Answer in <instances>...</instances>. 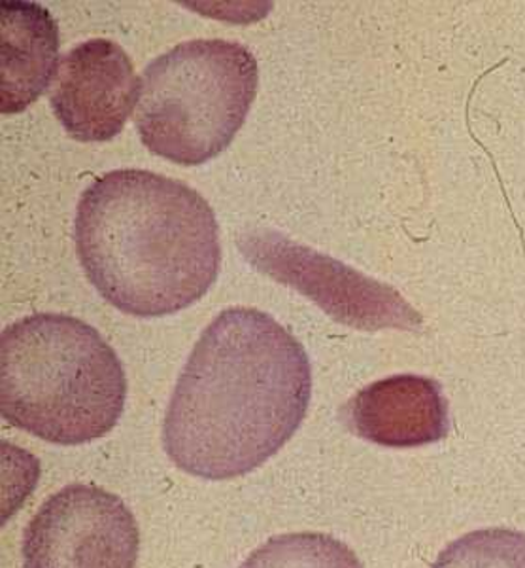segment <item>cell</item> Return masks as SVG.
Listing matches in <instances>:
<instances>
[{"label":"cell","instance_id":"cell-1","mask_svg":"<svg viewBox=\"0 0 525 568\" xmlns=\"http://www.w3.org/2000/svg\"><path fill=\"white\" fill-rule=\"evenodd\" d=\"M312 396L301 343L254 307L206 326L179 374L163 423L168 459L195 478H240L288 444Z\"/></svg>","mask_w":525,"mask_h":568},{"label":"cell","instance_id":"cell-2","mask_svg":"<svg viewBox=\"0 0 525 568\" xmlns=\"http://www.w3.org/2000/svg\"><path fill=\"white\" fill-rule=\"evenodd\" d=\"M74 240L95 291L133 317H165L199 302L222 264L208 201L144 169L110 171L85 190Z\"/></svg>","mask_w":525,"mask_h":568},{"label":"cell","instance_id":"cell-3","mask_svg":"<svg viewBox=\"0 0 525 568\" xmlns=\"http://www.w3.org/2000/svg\"><path fill=\"white\" fill-rule=\"evenodd\" d=\"M127 377L116 351L93 326L37 313L0 337V409L10 425L55 444L80 446L117 425Z\"/></svg>","mask_w":525,"mask_h":568},{"label":"cell","instance_id":"cell-4","mask_svg":"<svg viewBox=\"0 0 525 568\" xmlns=\"http://www.w3.org/2000/svg\"><path fill=\"white\" fill-rule=\"evenodd\" d=\"M259 65L246 45L197 39L174 45L142 74L135 125L152 154L200 165L222 154L246 122Z\"/></svg>","mask_w":525,"mask_h":568},{"label":"cell","instance_id":"cell-5","mask_svg":"<svg viewBox=\"0 0 525 568\" xmlns=\"http://www.w3.org/2000/svg\"><path fill=\"white\" fill-rule=\"evenodd\" d=\"M237 246L257 272L301 292L334 323L367 332L423 326L422 315L393 286L367 277L284 233L265 227L250 230L238 235Z\"/></svg>","mask_w":525,"mask_h":568},{"label":"cell","instance_id":"cell-6","mask_svg":"<svg viewBox=\"0 0 525 568\" xmlns=\"http://www.w3.org/2000/svg\"><path fill=\"white\" fill-rule=\"evenodd\" d=\"M141 530L122 498L74 484L48 498L23 535L25 568H135Z\"/></svg>","mask_w":525,"mask_h":568},{"label":"cell","instance_id":"cell-7","mask_svg":"<svg viewBox=\"0 0 525 568\" xmlns=\"http://www.w3.org/2000/svg\"><path fill=\"white\" fill-rule=\"evenodd\" d=\"M138 98L141 80L122 45L93 39L61 61L52 109L74 141L106 142L122 133Z\"/></svg>","mask_w":525,"mask_h":568},{"label":"cell","instance_id":"cell-8","mask_svg":"<svg viewBox=\"0 0 525 568\" xmlns=\"http://www.w3.org/2000/svg\"><path fill=\"white\" fill-rule=\"evenodd\" d=\"M348 428L380 447H422L450 433L449 400L435 379L391 375L361 388L342 409Z\"/></svg>","mask_w":525,"mask_h":568},{"label":"cell","instance_id":"cell-9","mask_svg":"<svg viewBox=\"0 0 525 568\" xmlns=\"http://www.w3.org/2000/svg\"><path fill=\"white\" fill-rule=\"evenodd\" d=\"M2 114L29 109L52 84L59 67V26L48 8L27 0L0 2Z\"/></svg>","mask_w":525,"mask_h":568},{"label":"cell","instance_id":"cell-10","mask_svg":"<svg viewBox=\"0 0 525 568\" xmlns=\"http://www.w3.org/2000/svg\"><path fill=\"white\" fill-rule=\"evenodd\" d=\"M238 568H366L347 544L321 532L270 538Z\"/></svg>","mask_w":525,"mask_h":568},{"label":"cell","instance_id":"cell-11","mask_svg":"<svg viewBox=\"0 0 525 568\" xmlns=\"http://www.w3.org/2000/svg\"><path fill=\"white\" fill-rule=\"evenodd\" d=\"M431 568H525V532L473 530L450 544Z\"/></svg>","mask_w":525,"mask_h":568}]
</instances>
